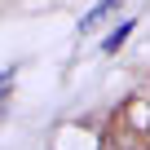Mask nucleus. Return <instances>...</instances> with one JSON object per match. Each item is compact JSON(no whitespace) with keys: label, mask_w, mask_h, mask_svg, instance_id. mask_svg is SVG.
Wrapping results in <instances>:
<instances>
[{"label":"nucleus","mask_w":150,"mask_h":150,"mask_svg":"<svg viewBox=\"0 0 150 150\" xmlns=\"http://www.w3.org/2000/svg\"><path fill=\"white\" fill-rule=\"evenodd\" d=\"M128 31H132V22H119V31H115L110 40H106V53H115V49L124 44V35H128Z\"/></svg>","instance_id":"nucleus-2"},{"label":"nucleus","mask_w":150,"mask_h":150,"mask_svg":"<svg viewBox=\"0 0 150 150\" xmlns=\"http://www.w3.org/2000/svg\"><path fill=\"white\" fill-rule=\"evenodd\" d=\"M115 5H119V0H102V5H97V9L88 13V18H84V31H93V27H97V22H102V18H106V13L115 9Z\"/></svg>","instance_id":"nucleus-1"}]
</instances>
